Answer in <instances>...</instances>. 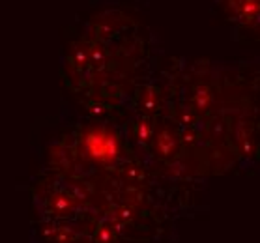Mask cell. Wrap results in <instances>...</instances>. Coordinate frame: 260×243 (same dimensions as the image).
Returning a JSON list of instances; mask_svg holds the SVG:
<instances>
[{
    "label": "cell",
    "instance_id": "2",
    "mask_svg": "<svg viewBox=\"0 0 260 243\" xmlns=\"http://www.w3.org/2000/svg\"><path fill=\"white\" fill-rule=\"evenodd\" d=\"M32 212L45 243H142L165 221V195L120 124L90 118L53 143Z\"/></svg>",
    "mask_w": 260,
    "mask_h": 243
},
{
    "label": "cell",
    "instance_id": "1",
    "mask_svg": "<svg viewBox=\"0 0 260 243\" xmlns=\"http://www.w3.org/2000/svg\"><path fill=\"white\" fill-rule=\"evenodd\" d=\"M118 124L159 180L223 176L258 150L260 79L225 62L171 58Z\"/></svg>",
    "mask_w": 260,
    "mask_h": 243
},
{
    "label": "cell",
    "instance_id": "3",
    "mask_svg": "<svg viewBox=\"0 0 260 243\" xmlns=\"http://www.w3.org/2000/svg\"><path fill=\"white\" fill-rule=\"evenodd\" d=\"M154 67L146 24L124 10L107 8L70 42L62 77L90 118L118 124Z\"/></svg>",
    "mask_w": 260,
    "mask_h": 243
},
{
    "label": "cell",
    "instance_id": "4",
    "mask_svg": "<svg viewBox=\"0 0 260 243\" xmlns=\"http://www.w3.org/2000/svg\"><path fill=\"white\" fill-rule=\"evenodd\" d=\"M217 4L232 24L260 36V0H217Z\"/></svg>",
    "mask_w": 260,
    "mask_h": 243
}]
</instances>
